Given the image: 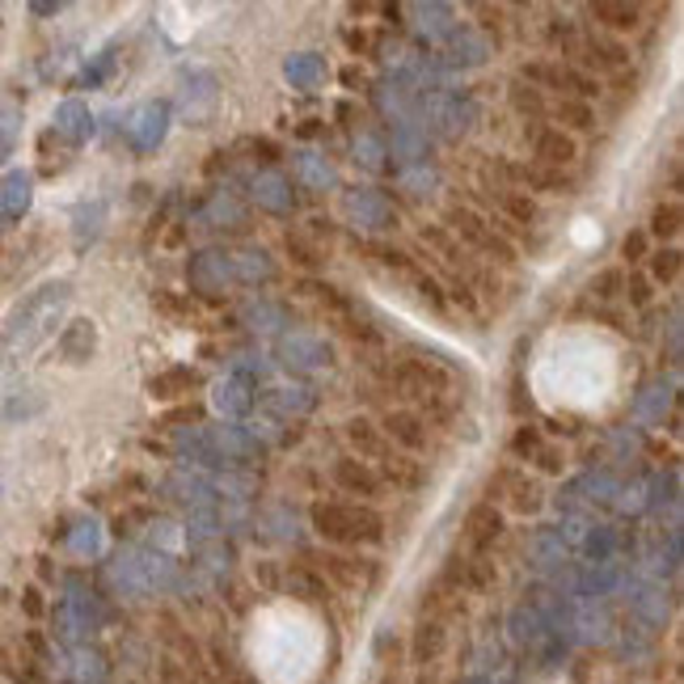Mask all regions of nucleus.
Segmentation results:
<instances>
[{
	"instance_id": "f257e3e1",
	"label": "nucleus",
	"mask_w": 684,
	"mask_h": 684,
	"mask_svg": "<svg viewBox=\"0 0 684 684\" xmlns=\"http://www.w3.org/2000/svg\"><path fill=\"white\" fill-rule=\"evenodd\" d=\"M68 301H72V283L68 279H47L34 292H26L22 301L13 304V313L4 317V351L13 359L38 351L55 334V326L64 322Z\"/></svg>"
},
{
	"instance_id": "f03ea898",
	"label": "nucleus",
	"mask_w": 684,
	"mask_h": 684,
	"mask_svg": "<svg viewBox=\"0 0 684 684\" xmlns=\"http://www.w3.org/2000/svg\"><path fill=\"white\" fill-rule=\"evenodd\" d=\"M309 520H313V532L334 546H372L384 537V520L359 503H313Z\"/></svg>"
},
{
	"instance_id": "7ed1b4c3",
	"label": "nucleus",
	"mask_w": 684,
	"mask_h": 684,
	"mask_svg": "<svg viewBox=\"0 0 684 684\" xmlns=\"http://www.w3.org/2000/svg\"><path fill=\"white\" fill-rule=\"evenodd\" d=\"M110 583H114L123 596H144V592H157V587L178 583V562H173L165 549L132 546L110 562Z\"/></svg>"
},
{
	"instance_id": "20e7f679",
	"label": "nucleus",
	"mask_w": 684,
	"mask_h": 684,
	"mask_svg": "<svg viewBox=\"0 0 684 684\" xmlns=\"http://www.w3.org/2000/svg\"><path fill=\"white\" fill-rule=\"evenodd\" d=\"M414 106H418V114H423V123L427 127H436L439 136L448 139H461L469 136L473 127H478V119H482V106L469 98V93H444V89H423L418 98H414ZM418 123V127H423Z\"/></svg>"
},
{
	"instance_id": "39448f33",
	"label": "nucleus",
	"mask_w": 684,
	"mask_h": 684,
	"mask_svg": "<svg viewBox=\"0 0 684 684\" xmlns=\"http://www.w3.org/2000/svg\"><path fill=\"white\" fill-rule=\"evenodd\" d=\"M274 363L292 377H313V372H326L334 368V347H329L322 334H309V329H283L279 343H274Z\"/></svg>"
},
{
	"instance_id": "423d86ee",
	"label": "nucleus",
	"mask_w": 684,
	"mask_h": 684,
	"mask_svg": "<svg viewBox=\"0 0 684 684\" xmlns=\"http://www.w3.org/2000/svg\"><path fill=\"white\" fill-rule=\"evenodd\" d=\"M173 106H178V114H182L191 127H208L220 106V81L212 72H203V68L182 72V77H178V93H173Z\"/></svg>"
},
{
	"instance_id": "0eeeda50",
	"label": "nucleus",
	"mask_w": 684,
	"mask_h": 684,
	"mask_svg": "<svg viewBox=\"0 0 684 684\" xmlns=\"http://www.w3.org/2000/svg\"><path fill=\"white\" fill-rule=\"evenodd\" d=\"M343 216L359 233H393L397 228V208L381 191H368V187L343 191Z\"/></svg>"
},
{
	"instance_id": "6e6552de",
	"label": "nucleus",
	"mask_w": 684,
	"mask_h": 684,
	"mask_svg": "<svg viewBox=\"0 0 684 684\" xmlns=\"http://www.w3.org/2000/svg\"><path fill=\"white\" fill-rule=\"evenodd\" d=\"M165 132H169V102H139L123 119V139L132 153H157Z\"/></svg>"
},
{
	"instance_id": "1a4fd4ad",
	"label": "nucleus",
	"mask_w": 684,
	"mask_h": 684,
	"mask_svg": "<svg viewBox=\"0 0 684 684\" xmlns=\"http://www.w3.org/2000/svg\"><path fill=\"white\" fill-rule=\"evenodd\" d=\"M187 283H191V292H199V296H216V292L237 288V283H233V254L216 246L191 254V262H187Z\"/></svg>"
},
{
	"instance_id": "9d476101",
	"label": "nucleus",
	"mask_w": 684,
	"mask_h": 684,
	"mask_svg": "<svg viewBox=\"0 0 684 684\" xmlns=\"http://www.w3.org/2000/svg\"><path fill=\"white\" fill-rule=\"evenodd\" d=\"M448 224L466 237L473 249H482V254H491L494 262H516V249H512V242L503 237V233H494V224H486L482 216H473L469 208H452L448 212Z\"/></svg>"
},
{
	"instance_id": "9b49d317",
	"label": "nucleus",
	"mask_w": 684,
	"mask_h": 684,
	"mask_svg": "<svg viewBox=\"0 0 684 684\" xmlns=\"http://www.w3.org/2000/svg\"><path fill=\"white\" fill-rule=\"evenodd\" d=\"M524 85H546V89H567L571 98H579V102H587L592 93H601V85L592 81L587 72H579V68H571V64H524L520 68Z\"/></svg>"
},
{
	"instance_id": "f8f14e48",
	"label": "nucleus",
	"mask_w": 684,
	"mask_h": 684,
	"mask_svg": "<svg viewBox=\"0 0 684 684\" xmlns=\"http://www.w3.org/2000/svg\"><path fill=\"white\" fill-rule=\"evenodd\" d=\"M384 148H389V157H393L397 169H414V165H427V157H431V136L414 119H402V123H393Z\"/></svg>"
},
{
	"instance_id": "ddd939ff",
	"label": "nucleus",
	"mask_w": 684,
	"mask_h": 684,
	"mask_svg": "<svg viewBox=\"0 0 684 684\" xmlns=\"http://www.w3.org/2000/svg\"><path fill=\"white\" fill-rule=\"evenodd\" d=\"M249 199H254L262 212H271V216H292V208H296L292 178H288V173H279V169H262V173H254V178H249Z\"/></svg>"
},
{
	"instance_id": "4468645a",
	"label": "nucleus",
	"mask_w": 684,
	"mask_h": 684,
	"mask_svg": "<svg viewBox=\"0 0 684 684\" xmlns=\"http://www.w3.org/2000/svg\"><path fill=\"white\" fill-rule=\"evenodd\" d=\"M254 402H258V389L249 381H242V377H233V372L212 384V411H216L224 423H242V418H249V414H254Z\"/></svg>"
},
{
	"instance_id": "2eb2a0df",
	"label": "nucleus",
	"mask_w": 684,
	"mask_h": 684,
	"mask_svg": "<svg viewBox=\"0 0 684 684\" xmlns=\"http://www.w3.org/2000/svg\"><path fill=\"white\" fill-rule=\"evenodd\" d=\"M486 59H491V38L478 34V30H457V34L444 43V52L436 55V68L457 72V68H478V64H486Z\"/></svg>"
},
{
	"instance_id": "dca6fc26",
	"label": "nucleus",
	"mask_w": 684,
	"mask_h": 684,
	"mask_svg": "<svg viewBox=\"0 0 684 684\" xmlns=\"http://www.w3.org/2000/svg\"><path fill=\"white\" fill-rule=\"evenodd\" d=\"M246 208H242V199L228 191H216L208 203H203V212H194V228H212V233H246Z\"/></svg>"
},
{
	"instance_id": "f3484780",
	"label": "nucleus",
	"mask_w": 684,
	"mask_h": 684,
	"mask_svg": "<svg viewBox=\"0 0 684 684\" xmlns=\"http://www.w3.org/2000/svg\"><path fill=\"white\" fill-rule=\"evenodd\" d=\"M52 132L64 144H85V139L93 136V110L85 106L81 98H64L59 106H55V119H52Z\"/></svg>"
},
{
	"instance_id": "a211bd4d",
	"label": "nucleus",
	"mask_w": 684,
	"mask_h": 684,
	"mask_svg": "<svg viewBox=\"0 0 684 684\" xmlns=\"http://www.w3.org/2000/svg\"><path fill=\"white\" fill-rule=\"evenodd\" d=\"M414 93H418V89L393 72V77H384V81L372 89V102H377V110H381L389 123H402V119H411Z\"/></svg>"
},
{
	"instance_id": "6ab92c4d",
	"label": "nucleus",
	"mask_w": 684,
	"mask_h": 684,
	"mask_svg": "<svg viewBox=\"0 0 684 684\" xmlns=\"http://www.w3.org/2000/svg\"><path fill=\"white\" fill-rule=\"evenodd\" d=\"M283 77H288L292 89H301V93H317V89L329 81V64L313 52L288 55V59H283Z\"/></svg>"
},
{
	"instance_id": "aec40b11",
	"label": "nucleus",
	"mask_w": 684,
	"mask_h": 684,
	"mask_svg": "<svg viewBox=\"0 0 684 684\" xmlns=\"http://www.w3.org/2000/svg\"><path fill=\"white\" fill-rule=\"evenodd\" d=\"M414 30L427 43H448L457 34V9L452 4H411Z\"/></svg>"
},
{
	"instance_id": "412c9836",
	"label": "nucleus",
	"mask_w": 684,
	"mask_h": 684,
	"mask_svg": "<svg viewBox=\"0 0 684 684\" xmlns=\"http://www.w3.org/2000/svg\"><path fill=\"white\" fill-rule=\"evenodd\" d=\"M317 402H322V393L313 384H279V389L267 393V406L279 418H304V414L317 411Z\"/></svg>"
},
{
	"instance_id": "4be33fe9",
	"label": "nucleus",
	"mask_w": 684,
	"mask_h": 684,
	"mask_svg": "<svg viewBox=\"0 0 684 684\" xmlns=\"http://www.w3.org/2000/svg\"><path fill=\"white\" fill-rule=\"evenodd\" d=\"M93 621H98V601H93V592L68 587V596L59 604V630L72 638V633L93 630Z\"/></svg>"
},
{
	"instance_id": "5701e85b",
	"label": "nucleus",
	"mask_w": 684,
	"mask_h": 684,
	"mask_svg": "<svg viewBox=\"0 0 684 684\" xmlns=\"http://www.w3.org/2000/svg\"><path fill=\"white\" fill-rule=\"evenodd\" d=\"M93 351H98V326H93L89 317L68 322L64 334H59V359H64V363H89Z\"/></svg>"
},
{
	"instance_id": "b1692460",
	"label": "nucleus",
	"mask_w": 684,
	"mask_h": 684,
	"mask_svg": "<svg viewBox=\"0 0 684 684\" xmlns=\"http://www.w3.org/2000/svg\"><path fill=\"white\" fill-rule=\"evenodd\" d=\"M617 486L621 482L613 478V469H587L575 486L567 491V507L579 512V498H587V503H617Z\"/></svg>"
},
{
	"instance_id": "393cba45",
	"label": "nucleus",
	"mask_w": 684,
	"mask_h": 684,
	"mask_svg": "<svg viewBox=\"0 0 684 684\" xmlns=\"http://www.w3.org/2000/svg\"><path fill=\"white\" fill-rule=\"evenodd\" d=\"M30 203H34V178L26 169H9L0 178V216L22 220L30 212Z\"/></svg>"
},
{
	"instance_id": "a878e982",
	"label": "nucleus",
	"mask_w": 684,
	"mask_h": 684,
	"mask_svg": "<svg viewBox=\"0 0 684 684\" xmlns=\"http://www.w3.org/2000/svg\"><path fill=\"white\" fill-rule=\"evenodd\" d=\"M233 254V283L237 288H258V283H271L274 262L267 249H228Z\"/></svg>"
},
{
	"instance_id": "bb28decb",
	"label": "nucleus",
	"mask_w": 684,
	"mask_h": 684,
	"mask_svg": "<svg viewBox=\"0 0 684 684\" xmlns=\"http://www.w3.org/2000/svg\"><path fill=\"white\" fill-rule=\"evenodd\" d=\"M532 157H537V165L562 169V165L575 161V139L567 136L562 127H541V132L532 136Z\"/></svg>"
},
{
	"instance_id": "cd10ccee",
	"label": "nucleus",
	"mask_w": 684,
	"mask_h": 684,
	"mask_svg": "<svg viewBox=\"0 0 684 684\" xmlns=\"http://www.w3.org/2000/svg\"><path fill=\"white\" fill-rule=\"evenodd\" d=\"M381 436L393 439V444H402V448H411V452H418V448L427 444V423L414 411H389L381 423Z\"/></svg>"
},
{
	"instance_id": "c85d7f7f",
	"label": "nucleus",
	"mask_w": 684,
	"mask_h": 684,
	"mask_svg": "<svg viewBox=\"0 0 684 684\" xmlns=\"http://www.w3.org/2000/svg\"><path fill=\"white\" fill-rule=\"evenodd\" d=\"M296 178H301L309 191H338V169H334V161L322 157V153H313V148L296 153Z\"/></svg>"
},
{
	"instance_id": "c756f323",
	"label": "nucleus",
	"mask_w": 684,
	"mask_h": 684,
	"mask_svg": "<svg viewBox=\"0 0 684 684\" xmlns=\"http://www.w3.org/2000/svg\"><path fill=\"white\" fill-rule=\"evenodd\" d=\"M347 439H351V448L359 452V461L368 457V461H389L393 457V448H389V439L381 436V427H372L368 418H351L347 423Z\"/></svg>"
},
{
	"instance_id": "7c9ffc66",
	"label": "nucleus",
	"mask_w": 684,
	"mask_h": 684,
	"mask_svg": "<svg viewBox=\"0 0 684 684\" xmlns=\"http://www.w3.org/2000/svg\"><path fill=\"white\" fill-rule=\"evenodd\" d=\"M334 486L347 494H377L381 491V478L363 461H356V457H343V461H334Z\"/></svg>"
},
{
	"instance_id": "2f4dec72",
	"label": "nucleus",
	"mask_w": 684,
	"mask_h": 684,
	"mask_svg": "<svg viewBox=\"0 0 684 684\" xmlns=\"http://www.w3.org/2000/svg\"><path fill=\"white\" fill-rule=\"evenodd\" d=\"M507 173L524 182V187H532V191H549V194H567L571 191V178L562 173V169H549V165H507Z\"/></svg>"
},
{
	"instance_id": "473e14b6",
	"label": "nucleus",
	"mask_w": 684,
	"mask_h": 684,
	"mask_svg": "<svg viewBox=\"0 0 684 684\" xmlns=\"http://www.w3.org/2000/svg\"><path fill=\"white\" fill-rule=\"evenodd\" d=\"M242 322H246V329H254V334H283V329L292 326V313L274 301H254L242 309Z\"/></svg>"
},
{
	"instance_id": "72a5a7b5",
	"label": "nucleus",
	"mask_w": 684,
	"mask_h": 684,
	"mask_svg": "<svg viewBox=\"0 0 684 684\" xmlns=\"http://www.w3.org/2000/svg\"><path fill=\"white\" fill-rule=\"evenodd\" d=\"M668 411H672V381H651L633 397V418L638 423H663Z\"/></svg>"
},
{
	"instance_id": "f704fd0d",
	"label": "nucleus",
	"mask_w": 684,
	"mask_h": 684,
	"mask_svg": "<svg viewBox=\"0 0 684 684\" xmlns=\"http://www.w3.org/2000/svg\"><path fill=\"white\" fill-rule=\"evenodd\" d=\"M503 532V516L494 512V503H478L473 512L466 516V537L473 549H486L494 546V537Z\"/></svg>"
},
{
	"instance_id": "c9c22d12",
	"label": "nucleus",
	"mask_w": 684,
	"mask_h": 684,
	"mask_svg": "<svg viewBox=\"0 0 684 684\" xmlns=\"http://www.w3.org/2000/svg\"><path fill=\"white\" fill-rule=\"evenodd\" d=\"M592 18L608 30H633L642 22V9H638V4H626V0H596V4H592Z\"/></svg>"
},
{
	"instance_id": "e433bc0d",
	"label": "nucleus",
	"mask_w": 684,
	"mask_h": 684,
	"mask_svg": "<svg viewBox=\"0 0 684 684\" xmlns=\"http://www.w3.org/2000/svg\"><path fill=\"white\" fill-rule=\"evenodd\" d=\"M288 592H292L296 601H309V604H317L329 596L326 579L317 575L313 567H292V571H288Z\"/></svg>"
},
{
	"instance_id": "4c0bfd02",
	"label": "nucleus",
	"mask_w": 684,
	"mask_h": 684,
	"mask_svg": "<svg viewBox=\"0 0 684 684\" xmlns=\"http://www.w3.org/2000/svg\"><path fill=\"white\" fill-rule=\"evenodd\" d=\"M356 165L363 173H384L389 169V148H384V136L377 132H363L356 136Z\"/></svg>"
},
{
	"instance_id": "58836bf2",
	"label": "nucleus",
	"mask_w": 684,
	"mask_h": 684,
	"mask_svg": "<svg viewBox=\"0 0 684 684\" xmlns=\"http://www.w3.org/2000/svg\"><path fill=\"white\" fill-rule=\"evenodd\" d=\"M194 368H169V372H161V377H153L148 381V393L153 397H161V402H169V397H182V393H191L194 389Z\"/></svg>"
},
{
	"instance_id": "ea45409f",
	"label": "nucleus",
	"mask_w": 684,
	"mask_h": 684,
	"mask_svg": "<svg viewBox=\"0 0 684 684\" xmlns=\"http://www.w3.org/2000/svg\"><path fill=\"white\" fill-rule=\"evenodd\" d=\"M326 567L343 587H368L377 579V567L372 562H359V558H326Z\"/></svg>"
},
{
	"instance_id": "a19ab883",
	"label": "nucleus",
	"mask_w": 684,
	"mask_h": 684,
	"mask_svg": "<svg viewBox=\"0 0 684 684\" xmlns=\"http://www.w3.org/2000/svg\"><path fill=\"white\" fill-rule=\"evenodd\" d=\"M102 220H106V203H102V199H93V203H81V208H77V228H72L77 249H85L89 242H98Z\"/></svg>"
},
{
	"instance_id": "79ce46f5",
	"label": "nucleus",
	"mask_w": 684,
	"mask_h": 684,
	"mask_svg": "<svg viewBox=\"0 0 684 684\" xmlns=\"http://www.w3.org/2000/svg\"><path fill=\"white\" fill-rule=\"evenodd\" d=\"M68 549L81 558H98L102 553V524L98 520H77L68 528Z\"/></svg>"
},
{
	"instance_id": "37998d69",
	"label": "nucleus",
	"mask_w": 684,
	"mask_h": 684,
	"mask_svg": "<svg viewBox=\"0 0 684 684\" xmlns=\"http://www.w3.org/2000/svg\"><path fill=\"white\" fill-rule=\"evenodd\" d=\"M583 59L592 64V68H621L626 59H630V52L621 47V43H608V38H587L583 43Z\"/></svg>"
},
{
	"instance_id": "c03bdc74",
	"label": "nucleus",
	"mask_w": 684,
	"mask_h": 684,
	"mask_svg": "<svg viewBox=\"0 0 684 684\" xmlns=\"http://www.w3.org/2000/svg\"><path fill=\"white\" fill-rule=\"evenodd\" d=\"M397 182H402V191L411 194V199H431V191H436V182H439V173L431 169V165H414V169H402L397 173Z\"/></svg>"
},
{
	"instance_id": "a18cd8bd",
	"label": "nucleus",
	"mask_w": 684,
	"mask_h": 684,
	"mask_svg": "<svg viewBox=\"0 0 684 684\" xmlns=\"http://www.w3.org/2000/svg\"><path fill=\"white\" fill-rule=\"evenodd\" d=\"M583 537H587V541H583V553H587L592 562H613V549H617V528L596 524V528H587Z\"/></svg>"
},
{
	"instance_id": "49530a36",
	"label": "nucleus",
	"mask_w": 684,
	"mask_h": 684,
	"mask_svg": "<svg viewBox=\"0 0 684 684\" xmlns=\"http://www.w3.org/2000/svg\"><path fill=\"white\" fill-rule=\"evenodd\" d=\"M553 114H558V123H567V127H575V132L596 127V114H592V106H587V102H579V98H562V102L553 106Z\"/></svg>"
},
{
	"instance_id": "de8ad7c7",
	"label": "nucleus",
	"mask_w": 684,
	"mask_h": 684,
	"mask_svg": "<svg viewBox=\"0 0 684 684\" xmlns=\"http://www.w3.org/2000/svg\"><path fill=\"white\" fill-rule=\"evenodd\" d=\"M676 486H681V478H676V469H672V473H663V478H655V482H651V486H647V498H642V503H647V507H651V512H663V507H676Z\"/></svg>"
},
{
	"instance_id": "09e8293b",
	"label": "nucleus",
	"mask_w": 684,
	"mask_h": 684,
	"mask_svg": "<svg viewBox=\"0 0 684 684\" xmlns=\"http://www.w3.org/2000/svg\"><path fill=\"white\" fill-rule=\"evenodd\" d=\"M439 651H444V626H439V621L418 626V633H414V659L427 663V659H436Z\"/></svg>"
},
{
	"instance_id": "8fccbe9b",
	"label": "nucleus",
	"mask_w": 684,
	"mask_h": 684,
	"mask_svg": "<svg viewBox=\"0 0 684 684\" xmlns=\"http://www.w3.org/2000/svg\"><path fill=\"white\" fill-rule=\"evenodd\" d=\"M676 233H681V203H659L655 216H651V237L672 242Z\"/></svg>"
},
{
	"instance_id": "3c124183",
	"label": "nucleus",
	"mask_w": 684,
	"mask_h": 684,
	"mask_svg": "<svg viewBox=\"0 0 684 684\" xmlns=\"http://www.w3.org/2000/svg\"><path fill=\"white\" fill-rule=\"evenodd\" d=\"M18 136H22V110L4 106L0 110V161H9V153L18 148Z\"/></svg>"
},
{
	"instance_id": "603ef678",
	"label": "nucleus",
	"mask_w": 684,
	"mask_h": 684,
	"mask_svg": "<svg viewBox=\"0 0 684 684\" xmlns=\"http://www.w3.org/2000/svg\"><path fill=\"white\" fill-rule=\"evenodd\" d=\"M110 72H114V52H98L93 55V59H89V64H85L81 68V77H77V85H81V89H98V85L106 81Z\"/></svg>"
},
{
	"instance_id": "864d4df0",
	"label": "nucleus",
	"mask_w": 684,
	"mask_h": 684,
	"mask_svg": "<svg viewBox=\"0 0 684 684\" xmlns=\"http://www.w3.org/2000/svg\"><path fill=\"white\" fill-rule=\"evenodd\" d=\"M381 469L393 486H418L423 482V469L414 466V461H406V457H389V461H381Z\"/></svg>"
},
{
	"instance_id": "5fc2aeb1",
	"label": "nucleus",
	"mask_w": 684,
	"mask_h": 684,
	"mask_svg": "<svg viewBox=\"0 0 684 684\" xmlns=\"http://www.w3.org/2000/svg\"><path fill=\"white\" fill-rule=\"evenodd\" d=\"M541 486L537 482H520V478H512V507L524 512V516H532V512H541Z\"/></svg>"
},
{
	"instance_id": "6e6d98bb",
	"label": "nucleus",
	"mask_w": 684,
	"mask_h": 684,
	"mask_svg": "<svg viewBox=\"0 0 684 684\" xmlns=\"http://www.w3.org/2000/svg\"><path fill=\"white\" fill-rule=\"evenodd\" d=\"M681 274V254L676 249H659V254H651V279L655 283H672Z\"/></svg>"
},
{
	"instance_id": "4d7b16f0",
	"label": "nucleus",
	"mask_w": 684,
	"mask_h": 684,
	"mask_svg": "<svg viewBox=\"0 0 684 684\" xmlns=\"http://www.w3.org/2000/svg\"><path fill=\"white\" fill-rule=\"evenodd\" d=\"M512 106L520 110V114H541V110H546V98H541V89L516 81L512 85Z\"/></svg>"
},
{
	"instance_id": "13d9d810",
	"label": "nucleus",
	"mask_w": 684,
	"mask_h": 684,
	"mask_svg": "<svg viewBox=\"0 0 684 684\" xmlns=\"http://www.w3.org/2000/svg\"><path fill=\"white\" fill-rule=\"evenodd\" d=\"M498 199H503V212H507L512 220H520V224H528V220L537 216V203H532L524 191H503Z\"/></svg>"
},
{
	"instance_id": "bf43d9fd",
	"label": "nucleus",
	"mask_w": 684,
	"mask_h": 684,
	"mask_svg": "<svg viewBox=\"0 0 684 684\" xmlns=\"http://www.w3.org/2000/svg\"><path fill=\"white\" fill-rule=\"evenodd\" d=\"M621 288H626V271H601L592 279V296L596 301H613Z\"/></svg>"
},
{
	"instance_id": "052dcab7",
	"label": "nucleus",
	"mask_w": 684,
	"mask_h": 684,
	"mask_svg": "<svg viewBox=\"0 0 684 684\" xmlns=\"http://www.w3.org/2000/svg\"><path fill=\"white\" fill-rule=\"evenodd\" d=\"M288 254H292V258L301 262L304 271H313V267H322V249H317V246H309L304 237H292V233H288Z\"/></svg>"
},
{
	"instance_id": "680f3d73",
	"label": "nucleus",
	"mask_w": 684,
	"mask_h": 684,
	"mask_svg": "<svg viewBox=\"0 0 684 684\" xmlns=\"http://www.w3.org/2000/svg\"><path fill=\"white\" fill-rule=\"evenodd\" d=\"M621 292H630V304L642 309V304H651V279H647V274H630Z\"/></svg>"
},
{
	"instance_id": "e2e57ef3",
	"label": "nucleus",
	"mask_w": 684,
	"mask_h": 684,
	"mask_svg": "<svg viewBox=\"0 0 684 684\" xmlns=\"http://www.w3.org/2000/svg\"><path fill=\"white\" fill-rule=\"evenodd\" d=\"M621 254H626L630 262H638V258H647V233H630V237L621 242Z\"/></svg>"
},
{
	"instance_id": "0e129e2a",
	"label": "nucleus",
	"mask_w": 684,
	"mask_h": 684,
	"mask_svg": "<svg viewBox=\"0 0 684 684\" xmlns=\"http://www.w3.org/2000/svg\"><path fill=\"white\" fill-rule=\"evenodd\" d=\"M512 448H516V452H537V448H541V436H537L532 427H520L516 439H512Z\"/></svg>"
},
{
	"instance_id": "69168bd1",
	"label": "nucleus",
	"mask_w": 684,
	"mask_h": 684,
	"mask_svg": "<svg viewBox=\"0 0 684 684\" xmlns=\"http://www.w3.org/2000/svg\"><path fill=\"white\" fill-rule=\"evenodd\" d=\"M30 13H34V18H52V13H59V0H34Z\"/></svg>"
},
{
	"instance_id": "338daca9",
	"label": "nucleus",
	"mask_w": 684,
	"mask_h": 684,
	"mask_svg": "<svg viewBox=\"0 0 684 684\" xmlns=\"http://www.w3.org/2000/svg\"><path fill=\"white\" fill-rule=\"evenodd\" d=\"M541 469H546V473H558V469H562V457H558L553 448H541Z\"/></svg>"
}]
</instances>
